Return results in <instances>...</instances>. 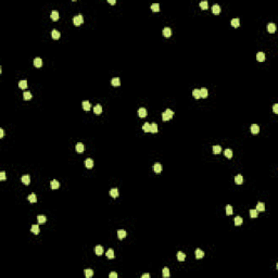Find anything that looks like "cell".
I'll return each instance as SVG.
<instances>
[{
    "label": "cell",
    "mask_w": 278,
    "mask_h": 278,
    "mask_svg": "<svg viewBox=\"0 0 278 278\" xmlns=\"http://www.w3.org/2000/svg\"><path fill=\"white\" fill-rule=\"evenodd\" d=\"M83 22H84V19H83L82 14L75 15L74 18H73V23H74V25H76V26H79L80 24H83Z\"/></svg>",
    "instance_id": "cell-1"
},
{
    "label": "cell",
    "mask_w": 278,
    "mask_h": 278,
    "mask_svg": "<svg viewBox=\"0 0 278 278\" xmlns=\"http://www.w3.org/2000/svg\"><path fill=\"white\" fill-rule=\"evenodd\" d=\"M137 113H138L139 117H146V116H147V110H146L144 108H140Z\"/></svg>",
    "instance_id": "cell-2"
},
{
    "label": "cell",
    "mask_w": 278,
    "mask_h": 278,
    "mask_svg": "<svg viewBox=\"0 0 278 278\" xmlns=\"http://www.w3.org/2000/svg\"><path fill=\"white\" fill-rule=\"evenodd\" d=\"M34 65L36 67H41L42 66V60L40 58H35L34 59Z\"/></svg>",
    "instance_id": "cell-3"
},
{
    "label": "cell",
    "mask_w": 278,
    "mask_h": 278,
    "mask_svg": "<svg viewBox=\"0 0 278 278\" xmlns=\"http://www.w3.org/2000/svg\"><path fill=\"white\" fill-rule=\"evenodd\" d=\"M172 35V31H171L170 27H165L164 29H163V36L166 37V38H168V37Z\"/></svg>",
    "instance_id": "cell-4"
},
{
    "label": "cell",
    "mask_w": 278,
    "mask_h": 278,
    "mask_svg": "<svg viewBox=\"0 0 278 278\" xmlns=\"http://www.w3.org/2000/svg\"><path fill=\"white\" fill-rule=\"evenodd\" d=\"M186 259V254L184 252H181V251H179V252H177V260L179 261V262H184Z\"/></svg>",
    "instance_id": "cell-5"
},
{
    "label": "cell",
    "mask_w": 278,
    "mask_h": 278,
    "mask_svg": "<svg viewBox=\"0 0 278 278\" xmlns=\"http://www.w3.org/2000/svg\"><path fill=\"white\" fill-rule=\"evenodd\" d=\"M259 131H260V127H259V125H256V124H252V125H251V133H252V134H258Z\"/></svg>",
    "instance_id": "cell-6"
},
{
    "label": "cell",
    "mask_w": 278,
    "mask_h": 278,
    "mask_svg": "<svg viewBox=\"0 0 278 278\" xmlns=\"http://www.w3.org/2000/svg\"><path fill=\"white\" fill-rule=\"evenodd\" d=\"M256 60H258L259 62H263L264 60H265V54H264V52H258V54H256Z\"/></svg>",
    "instance_id": "cell-7"
},
{
    "label": "cell",
    "mask_w": 278,
    "mask_h": 278,
    "mask_svg": "<svg viewBox=\"0 0 278 278\" xmlns=\"http://www.w3.org/2000/svg\"><path fill=\"white\" fill-rule=\"evenodd\" d=\"M85 166L87 168H93V161L91 159H86L85 160Z\"/></svg>",
    "instance_id": "cell-8"
},
{
    "label": "cell",
    "mask_w": 278,
    "mask_h": 278,
    "mask_svg": "<svg viewBox=\"0 0 278 278\" xmlns=\"http://www.w3.org/2000/svg\"><path fill=\"white\" fill-rule=\"evenodd\" d=\"M267 31L269 33H275L276 31V25L274 23H268L267 24Z\"/></svg>",
    "instance_id": "cell-9"
},
{
    "label": "cell",
    "mask_w": 278,
    "mask_h": 278,
    "mask_svg": "<svg viewBox=\"0 0 278 278\" xmlns=\"http://www.w3.org/2000/svg\"><path fill=\"white\" fill-rule=\"evenodd\" d=\"M50 187H51L52 189H58L60 187L59 181H58V180H56V179L51 180V183H50Z\"/></svg>",
    "instance_id": "cell-10"
},
{
    "label": "cell",
    "mask_w": 278,
    "mask_h": 278,
    "mask_svg": "<svg viewBox=\"0 0 278 278\" xmlns=\"http://www.w3.org/2000/svg\"><path fill=\"white\" fill-rule=\"evenodd\" d=\"M117 237H119L120 239H124V238L126 237V232H125L124 229H120V230H117Z\"/></svg>",
    "instance_id": "cell-11"
},
{
    "label": "cell",
    "mask_w": 278,
    "mask_h": 278,
    "mask_svg": "<svg viewBox=\"0 0 278 278\" xmlns=\"http://www.w3.org/2000/svg\"><path fill=\"white\" fill-rule=\"evenodd\" d=\"M153 171H154L155 173H161V171H162V165L160 164V163H155L154 165H153Z\"/></svg>",
    "instance_id": "cell-12"
},
{
    "label": "cell",
    "mask_w": 278,
    "mask_h": 278,
    "mask_svg": "<svg viewBox=\"0 0 278 278\" xmlns=\"http://www.w3.org/2000/svg\"><path fill=\"white\" fill-rule=\"evenodd\" d=\"M208 89H206V88H201V89H200V96H201V98H206V97H208Z\"/></svg>",
    "instance_id": "cell-13"
},
{
    "label": "cell",
    "mask_w": 278,
    "mask_h": 278,
    "mask_svg": "<svg viewBox=\"0 0 278 278\" xmlns=\"http://www.w3.org/2000/svg\"><path fill=\"white\" fill-rule=\"evenodd\" d=\"M22 183L24 184V185H29V183H31V178H29L28 175H24L23 177H22Z\"/></svg>",
    "instance_id": "cell-14"
},
{
    "label": "cell",
    "mask_w": 278,
    "mask_h": 278,
    "mask_svg": "<svg viewBox=\"0 0 278 278\" xmlns=\"http://www.w3.org/2000/svg\"><path fill=\"white\" fill-rule=\"evenodd\" d=\"M50 18L52 19V21H58V19H59V12H58V11H52V12L50 13Z\"/></svg>",
    "instance_id": "cell-15"
},
{
    "label": "cell",
    "mask_w": 278,
    "mask_h": 278,
    "mask_svg": "<svg viewBox=\"0 0 278 278\" xmlns=\"http://www.w3.org/2000/svg\"><path fill=\"white\" fill-rule=\"evenodd\" d=\"M95 253L97 255H102L103 253V248L101 247V246H97V247H95Z\"/></svg>",
    "instance_id": "cell-16"
},
{
    "label": "cell",
    "mask_w": 278,
    "mask_h": 278,
    "mask_svg": "<svg viewBox=\"0 0 278 278\" xmlns=\"http://www.w3.org/2000/svg\"><path fill=\"white\" fill-rule=\"evenodd\" d=\"M83 109L85 111H89L90 108H91V106H90V102L89 101H83Z\"/></svg>",
    "instance_id": "cell-17"
},
{
    "label": "cell",
    "mask_w": 278,
    "mask_h": 278,
    "mask_svg": "<svg viewBox=\"0 0 278 278\" xmlns=\"http://www.w3.org/2000/svg\"><path fill=\"white\" fill-rule=\"evenodd\" d=\"M93 112H95V114H97V115L101 114V112H102V107H101L100 104H97V106L93 108Z\"/></svg>",
    "instance_id": "cell-18"
},
{
    "label": "cell",
    "mask_w": 278,
    "mask_h": 278,
    "mask_svg": "<svg viewBox=\"0 0 278 278\" xmlns=\"http://www.w3.org/2000/svg\"><path fill=\"white\" fill-rule=\"evenodd\" d=\"M204 256V252L201 249H197L196 250V258L197 259H202Z\"/></svg>",
    "instance_id": "cell-19"
},
{
    "label": "cell",
    "mask_w": 278,
    "mask_h": 278,
    "mask_svg": "<svg viewBox=\"0 0 278 278\" xmlns=\"http://www.w3.org/2000/svg\"><path fill=\"white\" fill-rule=\"evenodd\" d=\"M212 12H213L214 14H218V13L221 12V7H219L218 5H214L213 7H212Z\"/></svg>",
    "instance_id": "cell-20"
},
{
    "label": "cell",
    "mask_w": 278,
    "mask_h": 278,
    "mask_svg": "<svg viewBox=\"0 0 278 278\" xmlns=\"http://www.w3.org/2000/svg\"><path fill=\"white\" fill-rule=\"evenodd\" d=\"M111 84L113 86H120L121 85V79H120L119 77H114L112 78V80H111Z\"/></svg>",
    "instance_id": "cell-21"
},
{
    "label": "cell",
    "mask_w": 278,
    "mask_h": 278,
    "mask_svg": "<svg viewBox=\"0 0 278 278\" xmlns=\"http://www.w3.org/2000/svg\"><path fill=\"white\" fill-rule=\"evenodd\" d=\"M150 133H153V134L158 133V125L155 123L150 124Z\"/></svg>",
    "instance_id": "cell-22"
},
{
    "label": "cell",
    "mask_w": 278,
    "mask_h": 278,
    "mask_svg": "<svg viewBox=\"0 0 278 278\" xmlns=\"http://www.w3.org/2000/svg\"><path fill=\"white\" fill-rule=\"evenodd\" d=\"M28 201L31 202V203H36L37 202V197L35 193H32V195H29L28 196Z\"/></svg>",
    "instance_id": "cell-23"
},
{
    "label": "cell",
    "mask_w": 278,
    "mask_h": 278,
    "mask_svg": "<svg viewBox=\"0 0 278 278\" xmlns=\"http://www.w3.org/2000/svg\"><path fill=\"white\" fill-rule=\"evenodd\" d=\"M256 211H261V212H263V211H265V204L263 203V202H259L258 203V205H256Z\"/></svg>",
    "instance_id": "cell-24"
},
{
    "label": "cell",
    "mask_w": 278,
    "mask_h": 278,
    "mask_svg": "<svg viewBox=\"0 0 278 278\" xmlns=\"http://www.w3.org/2000/svg\"><path fill=\"white\" fill-rule=\"evenodd\" d=\"M110 195L111 197H113V198H116V197H119V190H117V188H112L110 190Z\"/></svg>",
    "instance_id": "cell-25"
},
{
    "label": "cell",
    "mask_w": 278,
    "mask_h": 278,
    "mask_svg": "<svg viewBox=\"0 0 278 278\" xmlns=\"http://www.w3.org/2000/svg\"><path fill=\"white\" fill-rule=\"evenodd\" d=\"M75 149H76V151H77V152H79V153H80V152L84 151V149H85V148H84V144H83L82 142H78V144L75 146Z\"/></svg>",
    "instance_id": "cell-26"
},
{
    "label": "cell",
    "mask_w": 278,
    "mask_h": 278,
    "mask_svg": "<svg viewBox=\"0 0 278 278\" xmlns=\"http://www.w3.org/2000/svg\"><path fill=\"white\" fill-rule=\"evenodd\" d=\"M235 183L237 184V185H241V184L243 183V177H242L241 175H237L235 177Z\"/></svg>",
    "instance_id": "cell-27"
},
{
    "label": "cell",
    "mask_w": 278,
    "mask_h": 278,
    "mask_svg": "<svg viewBox=\"0 0 278 278\" xmlns=\"http://www.w3.org/2000/svg\"><path fill=\"white\" fill-rule=\"evenodd\" d=\"M51 37L53 39H59L60 38V33L59 31H57V29H53V31L51 32Z\"/></svg>",
    "instance_id": "cell-28"
},
{
    "label": "cell",
    "mask_w": 278,
    "mask_h": 278,
    "mask_svg": "<svg viewBox=\"0 0 278 278\" xmlns=\"http://www.w3.org/2000/svg\"><path fill=\"white\" fill-rule=\"evenodd\" d=\"M37 221H38L39 224H44V223H46L47 217L45 216V215H38V216H37Z\"/></svg>",
    "instance_id": "cell-29"
},
{
    "label": "cell",
    "mask_w": 278,
    "mask_h": 278,
    "mask_svg": "<svg viewBox=\"0 0 278 278\" xmlns=\"http://www.w3.org/2000/svg\"><path fill=\"white\" fill-rule=\"evenodd\" d=\"M224 154H225V157H226L227 159H232V149H226L225 150V152H224Z\"/></svg>",
    "instance_id": "cell-30"
},
{
    "label": "cell",
    "mask_w": 278,
    "mask_h": 278,
    "mask_svg": "<svg viewBox=\"0 0 278 278\" xmlns=\"http://www.w3.org/2000/svg\"><path fill=\"white\" fill-rule=\"evenodd\" d=\"M32 232L35 235H38L39 234V226L38 225H32V228H31Z\"/></svg>",
    "instance_id": "cell-31"
},
{
    "label": "cell",
    "mask_w": 278,
    "mask_h": 278,
    "mask_svg": "<svg viewBox=\"0 0 278 278\" xmlns=\"http://www.w3.org/2000/svg\"><path fill=\"white\" fill-rule=\"evenodd\" d=\"M107 258L108 259H114V251L113 249H109L108 251H107Z\"/></svg>",
    "instance_id": "cell-32"
},
{
    "label": "cell",
    "mask_w": 278,
    "mask_h": 278,
    "mask_svg": "<svg viewBox=\"0 0 278 278\" xmlns=\"http://www.w3.org/2000/svg\"><path fill=\"white\" fill-rule=\"evenodd\" d=\"M239 24H240L239 19H232V26H234V27H239Z\"/></svg>",
    "instance_id": "cell-33"
},
{
    "label": "cell",
    "mask_w": 278,
    "mask_h": 278,
    "mask_svg": "<svg viewBox=\"0 0 278 278\" xmlns=\"http://www.w3.org/2000/svg\"><path fill=\"white\" fill-rule=\"evenodd\" d=\"M234 222H235V225H236V226H240V225L242 224V218L240 216H236Z\"/></svg>",
    "instance_id": "cell-34"
},
{
    "label": "cell",
    "mask_w": 278,
    "mask_h": 278,
    "mask_svg": "<svg viewBox=\"0 0 278 278\" xmlns=\"http://www.w3.org/2000/svg\"><path fill=\"white\" fill-rule=\"evenodd\" d=\"M93 269H90V268H87V269H85V276H86L87 278L93 277Z\"/></svg>",
    "instance_id": "cell-35"
},
{
    "label": "cell",
    "mask_w": 278,
    "mask_h": 278,
    "mask_svg": "<svg viewBox=\"0 0 278 278\" xmlns=\"http://www.w3.org/2000/svg\"><path fill=\"white\" fill-rule=\"evenodd\" d=\"M151 10L153 11V12H159L160 11V5L159 3H153V5H151Z\"/></svg>",
    "instance_id": "cell-36"
},
{
    "label": "cell",
    "mask_w": 278,
    "mask_h": 278,
    "mask_svg": "<svg viewBox=\"0 0 278 278\" xmlns=\"http://www.w3.org/2000/svg\"><path fill=\"white\" fill-rule=\"evenodd\" d=\"M162 276L164 278H166V277H168V276H170V270H168L167 267H164L162 269Z\"/></svg>",
    "instance_id": "cell-37"
},
{
    "label": "cell",
    "mask_w": 278,
    "mask_h": 278,
    "mask_svg": "<svg viewBox=\"0 0 278 278\" xmlns=\"http://www.w3.org/2000/svg\"><path fill=\"white\" fill-rule=\"evenodd\" d=\"M221 151H222L221 146H214L213 147V153L214 154H218V153H221Z\"/></svg>",
    "instance_id": "cell-38"
},
{
    "label": "cell",
    "mask_w": 278,
    "mask_h": 278,
    "mask_svg": "<svg viewBox=\"0 0 278 278\" xmlns=\"http://www.w3.org/2000/svg\"><path fill=\"white\" fill-rule=\"evenodd\" d=\"M192 96L196 99L200 98V97H201V96H200V89H195V90H193V91H192Z\"/></svg>",
    "instance_id": "cell-39"
},
{
    "label": "cell",
    "mask_w": 278,
    "mask_h": 278,
    "mask_svg": "<svg viewBox=\"0 0 278 278\" xmlns=\"http://www.w3.org/2000/svg\"><path fill=\"white\" fill-rule=\"evenodd\" d=\"M208 1H201V2H200V8L202 9V10H206V9H208Z\"/></svg>",
    "instance_id": "cell-40"
},
{
    "label": "cell",
    "mask_w": 278,
    "mask_h": 278,
    "mask_svg": "<svg viewBox=\"0 0 278 278\" xmlns=\"http://www.w3.org/2000/svg\"><path fill=\"white\" fill-rule=\"evenodd\" d=\"M19 86H20V88H22V89H25V88L27 87V82H26V80H21V82L19 83Z\"/></svg>",
    "instance_id": "cell-41"
},
{
    "label": "cell",
    "mask_w": 278,
    "mask_h": 278,
    "mask_svg": "<svg viewBox=\"0 0 278 278\" xmlns=\"http://www.w3.org/2000/svg\"><path fill=\"white\" fill-rule=\"evenodd\" d=\"M23 98L25 99V100H29V99L32 98V93H29V91H25V93H23Z\"/></svg>",
    "instance_id": "cell-42"
},
{
    "label": "cell",
    "mask_w": 278,
    "mask_h": 278,
    "mask_svg": "<svg viewBox=\"0 0 278 278\" xmlns=\"http://www.w3.org/2000/svg\"><path fill=\"white\" fill-rule=\"evenodd\" d=\"M250 216L252 217V218L258 217V211H256V210H251V211H250Z\"/></svg>",
    "instance_id": "cell-43"
},
{
    "label": "cell",
    "mask_w": 278,
    "mask_h": 278,
    "mask_svg": "<svg viewBox=\"0 0 278 278\" xmlns=\"http://www.w3.org/2000/svg\"><path fill=\"white\" fill-rule=\"evenodd\" d=\"M142 129H144V131H146V133L150 131V124L149 123H144V126H142Z\"/></svg>",
    "instance_id": "cell-44"
},
{
    "label": "cell",
    "mask_w": 278,
    "mask_h": 278,
    "mask_svg": "<svg viewBox=\"0 0 278 278\" xmlns=\"http://www.w3.org/2000/svg\"><path fill=\"white\" fill-rule=\"evenodd\" d=\"M226 213H227V215H232V205H226Z\"/></svg>",
    "instance_id": "cell-45"
},
{
    "label": "cell",
    "mask_w": 278,
    "mask_h": 278,
    "mask_svg": "<svg viewBox=\"0 0 278 278\" xmlns=\"http://www.w3.org/2000/svg\"><path fill=\"white\" fill-rule=\"evenodd\" d=\"M165 113H166L168 116H170V119H172L173 116H174V112H173V111L171 110V109H167V110L165 111Z\"/></svg>",
    "instance_id": "cell-46"
},
{
    "label": "cell",
    "mask_w": 278,
    "mask_h": 278,
    "mask_svg": "<svg viewBox=\"0 0 278 278\" xmlns=\"http://www.w3.org/2000/svg\"><path fill=\"white\" fill-rule=\"evenodd\" d=\"M162 120L164 122H166V121H168V120H171V119H170V116L165 113V112H163V113H162Z\"/></svg>",
    "instance_id": "cell-47"
},
{
    "label": "cell",
    "mask_w": 278,
    "mask_h": 278,
    "mask_svg": "<svg viewBox=\"0 0 278 278\" xmlns=\"http://www.w3.org/2000/svg\"><path fill=\"white\" fill-rule=\"evenodd\" d=\"M273 110H274V113H278V104H277V103H275V104H274Z\"/></svg>",
    "instance_id": "cell-48"
},
{
    "label": "cell",
    "mask_w": 278,
    "mask_h": 278,
    "mask_svg": "<svg viewBox=\"0 0 278 278\" xmlns=\"http://www.w3.org/2000/svg\"><path fill=\"white\" fill-rule=\"evenodd\" d=\"M0 179H1V180H5V172H1V173H0Z\"/></svg>",
    "instance_id": "cell-49"
},
{
    "label": "cell",
    "mask_w": 278,
    "mask_h": 278,
    "mask_svg": "<svg viewBox=\"0 0 278 278\" xmlns=\"http://www.w3.org/2000/svg\"><path fill=\"white\" fill-rule=\"evenodd\" d=\"M109 276H110V278H116L117 277V274L114 273V272H112V273H110V275Z\"/></svg>",
    "instance_id": "cell-50"
},
{
    "label": "cell",
    "mask_w": 278,
    "mask_h": 278,
    "mask_svg": "<svg viewBox=\"0 0 278 278\" xmlns=\"http://www.w3.org/2000/svg\"><path fill=\"white\" fill-rule=\"evenodd\" d=\"M141 277H142V278H149V277H150V275H149V274H144V275H142Z\"/></svg>",
    "instance_id": "cell-51"
},
{
    "label": "cell",
    "mask_w": 278,
    "mask_h": 278,
    "mask_svg": "<svg viewBox=\"0 0 278 278\" xmlns=\"http://www.w3.org/2000/svg\"><path fill=\"white\" fill-rule=\"evenodd\" d=\"M0 137H1V138L3 137V129L2 128H0Z\"/></svg>",
    "instance_id": "cell-52"
},
{
    "label": "cell",
    "mask_w": 278,
    "mask_h": 278,
    "mask_svg": "<svg viewBox=\"0 0 278 278\" xmlns=\"http://www.w3.org/2000/svg\"><path fill=\"white\" fill-rule=\"evenodd\" d=\"M115 0H109V3H111V5H115Z\"/></svg>",
    "instance_id": "cell-53"
}]
</instances>
